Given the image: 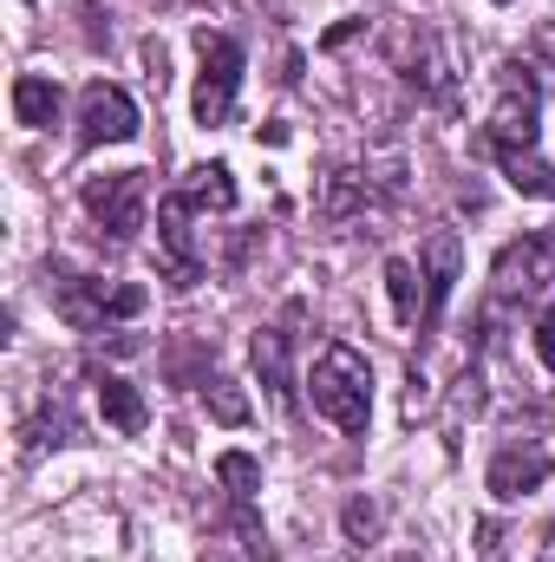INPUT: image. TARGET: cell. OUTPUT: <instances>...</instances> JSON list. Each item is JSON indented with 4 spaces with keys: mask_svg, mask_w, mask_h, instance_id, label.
<instances>
[{
    "mask_svg": "<svg viewBox=\"0 0 555 562\" xmlns=\"http://www.w3.org/2000/svg\"><path fill=\"white\" fill-rule=\"evenodd\" d=\"M484 150L497 157L510 190L555 203V170L536 157V79H530V66H510V79L497 92V112L484 125Z\"/></svg>",
    "mask_w": 555,
    "mask_h": 562,
    "instance_id": "1",
    "label": "cell"
},
{
    "mask_svg": "<svg viewBox=\"0 0 555 562\" xmlns=\"http://www.w3.org/2000/svg\"><path fill=\"white\" fill-rule=\"evenodd\" d=\"M307 393H314V413L333 419L340 431H366V419H373V373L347 340L320 347V360L307 373Z\"/></svg>",
    "mask_w": 555,
    "mask_h": 562,
    "instance_id": "2",
    "label": "cell"
},
{
    "mask_svg": "<svg viewBox=\"0 0 555 562\" xmlns=\"http://www.w3.org/2000/svg\"><path fill=\"white\" fill-rule=\"evenodd\" d=\"M144 294L138 281H105V276H66L53 281V307H59V321L66 327H79V334H99L105 321H132L144 314Z\"/></svg>",
    "mask_w": 555,
    "mask_h": 562,
    "instance_id": "3",
    "label": "cell"
},
{
    "mask_svg": "<svg viewBox=\"0 0 555 562\" xmlns=\"http://www.w3.org/2000/svg\"><path fill=\"white\" fill-rule=\"evenodd\" d=\"M203 72H196V125H223L242 92V40L236 33H196Z\"/></svg>",
    "mask_w": 555,
    "mask_h": 562,
    "instance_id": "4",
    "label": "cell"
},
{
    "mask_svg": "<svg viewBox=\"0 0 555 562\" xmlns=\"http://www.w3.org/2000/svg\"><path fill=\"white\" fill-rule=\"evenodd\" d=\"M144 196H150L144 170H105V177H86V190H79L86 216H92L112 243H132L144 229Z\"/></svg>",
    "mask_w": 555,
    "mask_h": 562,
    "instance_id": "5",
    "label": "cell"
},
{
    "mask_svg": "<svg viewBox=\"0 0 555 562\" xmlns=\"http://www.w3.org/2000/svg\"><path fill=\"white\" fill-rule=\"evenodd\" d=\"M550 281H555V229H536V236H523V243H510V249L497 256V269H490V294L510 307V301L543 294Z\"/></svg>",
    "mask_w": 555,
    "mask_h": 562,
    "instance_id": "6",
    "label": "cell"
},
{
    "mask_svg": "<svg viewBox=\"0 0 555 562\" xmlns=\"http://www.w3.org/2000/svg\"><path fill=\"white\" fill-rule=\"evenodd\" d=\"M125 138H138V105H132V92L92 79V86L79 92V150L125 144Z\"/></svg>",
    "mask_w": 555,
    "mask_h": 562,
    "instance_id": "7",
    "label": "cell"
},
{
    "mask_svg": "<svg viewBox=\"0 0 555 562\" xmlns=\"http://www.w3.org/2000/svg\"><path fill=\"white\" fill-rule=\"evenodd\" d=\"M399 196V177H373V170H333L327 177V190H320V216L327 223H347V216H360V210H380V203H393Z\"/></svg>",
    "mask_w": 555,
    "mask_h": 562,
    "instance_id": "8",
    "label": "cell"
},
{
    "mask_svg": "<svg viewBox=\"0 0 555 562\" xmlns=\"http://www.w3.org/2000/svg\"><path fill=\"white\" fill-rule=\"evenodd\" d=\"M550 451L536 445V438H523V445H503L497 458H490V497H530V491H543L550 484Z\"/></svg>",
    "mask_w": 555,
    "mask_h": 562,
    "instance_id": "9",
    "label": "cell"
},
{
    "mask_svg": "<svg viewBox=\"0 0 555 562\" xmlns=\"http://www.w3.org/2000/svg\"><path fill=\"white\" fill-rule=\"evenodd\" d=\"M216 484L229 491V504H236V517H242V550H269V537H262L256 517H249V504H256V491H262V464H256L249 451H223V458H216Z\"/></svg>",
    "mask_w": 555,
    "mask_h": 562,
    "instance_id": "10",
    "label": "cell"
},
{
    "mask_svg": "<svg viewBox=\"0 0 555 562\" xmlns=\"http://www.w3.org/2000/svg\"><path fill=\"white\" fill-rule=\"evenodd\" d=\"M287 321H294V307H287ZM287 321H281V327H262V334H256V373H262V386L275 393V406H294V373H287L294 334H287Z\"/></svg>",
    "mask_w": 555,
    "mask_h": 562,
    "instance_id": "11",
    "label": "cell"
},
{
    "mask_svg": "<svg viewBox=\"0 0 555 562\" xmlns=\"http://www.w3.org/2000/svg\"><path fill=\"white\" fill-rule=\"evenodd\" d=\"M451 281H457V236H451V229H438V236L424 243V327L444 314Z\"/></svg>",
    "mask_w": 555,
    "mask_h": 562,
    "instance_id": "12",
    "label": "cell"
},
{
    "mask_svg": "<svg viewBox=\"0 0 555 562\" xmlns=\"http://www.w3.org/2000/svg\"><path fill=\"white\" fill-rule=\"evenodd\" d=\"M99 413H105L112 431H125V438H138L144 425H150L138 386H132V380H118V373H99Z\"/></svg>",
    "mask_w": 555,
    "mask_h": 562,
    "instance_id": "13",
    "label": "cell"
},
{
    "mask_svg": "<svg viewBox=\"0 0 555 562\" xmlns=\"http://www.w3.org/2000/svg\"><path fill=\"white\" fill-rule=\"evenodd\" d=\"M386 294H393L399 327H418V334H424V269L406 262V256H393V262H386Z\"/></svg>",
    "mask_w": 555,
    "mask_h": 562,
    "instance_id": "14",
    "label": "cell"
},
{
    "mask_svg": "<svg viewBox=\"0 0 555 562\" xmlns=\"http://www.w3.org/2000/svg\"><path fill=\"white\" fill-rule=\"evenodd\" d=\"M13 119L33 125V132L53 125V119H59V86L39 79V72H20V79H13Z\"/></svg>",
    "mask_w": 555,
    "mask_h": 562,
    "instance_id": "15",
    "label": "cell"
},
{
    "mask_svg": "<svg viewBox=\"0 0 555 562\" xmlns=\"http://www.w3.org/2000/svg\"><path fill=\"white\" fill-rule=\"evenodd\" d=\"M536 360H543V367L555 373V307L543 314V321H536Z\"/></svg>",
    "mask_w": 555,
    "mask_h": 562,
    "instance_id": "16",
    "label": "cell"
},
{
    "mask_svg": "<svg viewBox=\"0 0 555 562\" xmlns=\"http://www.w3.org/2000/svg\"><path fill=\"white\" fill-rule=\"evenodd\" d=\"M347 530L366 537V530H373V510H366V504H347Z\"/></svg>",
    "mask_w": 555,
    "mask_h": 562,
    "instance_id": "17",
    "label": "cell"
}]
</instances>
